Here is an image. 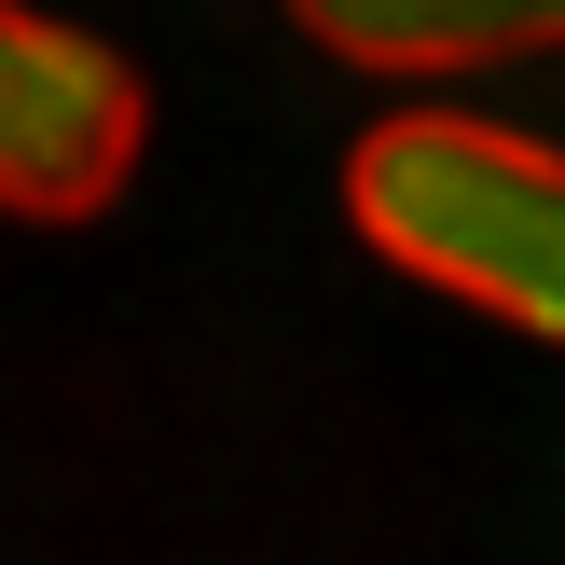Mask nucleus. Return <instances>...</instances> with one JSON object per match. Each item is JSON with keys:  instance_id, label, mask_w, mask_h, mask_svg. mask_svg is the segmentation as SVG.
I'll use <instances>...</instances> for the list:
<instances>
[{"instance_id": "obj_1", "label": "nucleus", "mask_w": 565, "mask_h": 565, "mask_svg": "<svg viewBox=\"0 0 565 565\" xmlns=\"http://www.w3.org/2000/svg\"><path fill=\"white\" fill-rule=\"evenodd\" d=\"M345 221L401 276L565 345V152L469 110H386L345 152Z\"/></svg>"}, {"instance_id": "obj_2", "label": "nucleus", "mask_w": 565, "mask_h": 565, "mask_svg": "<svg viewBox=\"0 0 565 565\" xmlns=\"http://www.w3.org/2000/svg\"><path fill=\"white\" fill-rule=\"evenodd\" d=\"M152 97L97 28H55L28 0H0V207L14 221H97L138 180Z\"/></svg>"}, {"instance_id": "obj_3", "label": "nucleus", "mask_w": 565, "mask_h": 565, "mask_svg": "<svg viewBox=\"0 0 565 565\" xmlns=\"http://www.w3.org/2000/svg\"><path fill=\"white\" fill-rule=\"evenodd\" d=\"M303 42L345 70H497V55H565V0H290Z\"/></svg>"}]
</instances>
